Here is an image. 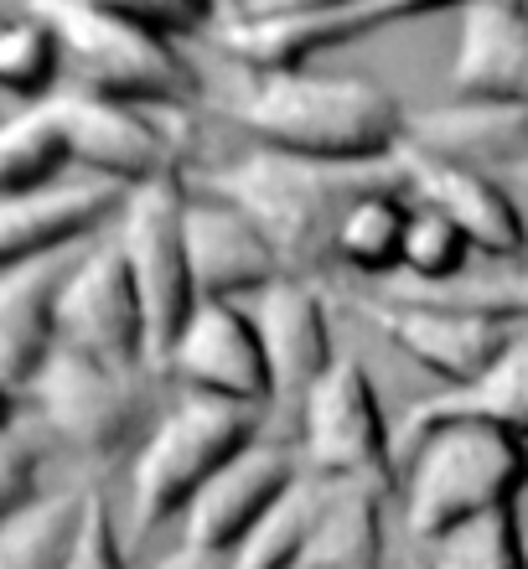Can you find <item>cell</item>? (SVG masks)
Returning a JSON list of instances; mask_svg holds the SVG:
<instances>
[{"instance_id":"1","label":"cell","mask_w":528,"mask_h":569,"mask_svg":"<svg viewBox=\"0 0 528 569\" xmlns=\"http://www.w3.org/2000/svg\"><path fill=\"white\" fill-rule=\"evenodd\" d=\"M249 146H270L327 166H389L409 136V114L378 78L362 73H239L218 99Z\"/></svg>"},{"instance_id":"2","label":"cell","mask_w":528,"mask_h":569,"mask_svg":"<svg viewBox=\"0 0 528 569\" xmlns=\"http://www.w3.org/2000/svg\"><path fill=\"white\" fill-rule=\"evenodd\" d=\"M62 42V89L99 93L140 109H187L197 73L181 58L187 37H202L208 6H89L62 0L42 6Z\"/></svg>"},{"instance_id":"3","label":"cell","mask_w":528,"mask_h":569,"mask_svg":"<svg viewBox=\"0 0 528 569\" xmlns=\"http://www.w3.org/2000/svg\"><path fill=\"white\" fill-rule=\"evenodd\" d=\"M378 177H389V166H327L270 146H243L187 181L197 192L233 202L270 239L290 280H317L332 264L337 212Z\"/></svg>"},{"instance_id":"4","label":"cell","mask_w":528,"mask_h":569,"mask_svg":"<svg viewBox=\"0 0 528 569\" xmlns=\"http://www.w3.org/2000/svg\"><path fill=\"white\" fill-rule=\"evenodd\" d=\"M399 456V508L415 543H430L446 528L467 523L487 508L518 502L528 487V440L498 425L451 420L409 435L393 446Z\"/></svg>"},{"instance_id":"5","label":"cell","mask_w":528,"mask_h":569,"mask_svg":"<svg viewBox=\"0 0 528 569\" xmlns=\"http://www.w3.org/2000/svg\"><path fill=\"white\" fill-rule=\"evenodd\" d=\"M259 440V409L223 405V399H202V393H177L136 456L124 461V497H120V523L130 543H146L167 523H181V512L202 492V481L239 456L243 446Z\"/></svg>"},{"instance_id":"6","label":"cell","mask_w":528,"mask_h":569,"mask_svg":"<svg viewBox=\"0 0 528 569\" xmlns=\"http://www.w3.org/2000/svg\"><path fill=\"white\" fill-rule=\"evenodd\" d=\"M348 306L393 352L436 373L446 389H461L487 373L502 358V347L528 327V296H482V284H471L467 296L378 290V296H348Z\"/></svg>"},{"instance_id":"7","label":"cell","mask_w":528,"mask_h":569,"mask_svg":"<svg viewBox=\"0 0 528 569\" xmlns=\"http://www.w3.org/2000/svg\"><path fill=\"white\" fill-rule=\"evenodd\" d=\"M156 383L161 373L151 368H104L58 347L27 393V420L42 430L47 446L104 471L130 461L156 425Z\"/></svg>"},{"instance_id":"8","label":"cell","mask_w":528,"mask_h":569,"mask_svg":"<svg viewBox=\"0 0 528 569\" xmlns=\"http://www.w3.org/2000/svg\"><path fill=\"white\" fill-rule=\"evenodd\" d=\"M440 6H383V0H352V6H327V0H233V6H208V37L239 73H296L311 68V58L337 52V47L368 42L373 31L436 16Z\"/></svg>"},{"instance_id":"9","label":"cell","mask_w":528,"mask_h":569,"mask_svg":"<svg viewBox=\"0 0 528 569\" xmlns=\"http://www.w3.org/2000/svg\"><path fill=\"white\" fill-rule=\"evenodd\" d=\"M296 456L311 481H368L378 492L399 487V456L393 435L378 409L373 378L362 358L337 352L321 383L296 409Z\"/></svg>"},{"instance_id":"10","label":"cell","mask_w":528,"mask_h":569,"mask_svg":"<svg viewBox=\"0 0 528 569\" xmlns=\"http://www.w3.org/2000/svg\"><path fill=\"white\" fill-rule=\"evenodd\" d=\"M181 212H187V171L156 177L146 187L124 192V208L109 228L120 243L124 270L146 311V342H151V368L161 373L177 331L197 306L192 270H187V239H181Z\"/></svg>"},{"instance_id":"11","label":"cell","mask_w":528,"mask_h":569,"mask_svg":"<svg viewBox=\"0 0 528 569\" xmlns=\"http://www.w3.org/2000/svg\"><path fill=\"white\" fill-rule=\"evenodd\" d=\"M52 114L68 140V161L78 177L109 181V187H146L156 177L187 171L192 156V130L181 124L187 109H140L99 93L62 89L52 99Z\"/></svg>"},{"instance_id":"12","label":"cell","mask_w":528,"mask_h":569,"mask_svg":"<svg viewBox=\"0 0 528 569\" xmlns=\"http://www.w3.org/2000/svg\"><path fill=\"white\" fill-rule=\"evenodd\" d=\"M58 347L89 362H104V368H151L146 311H140V296L124 270L120 243L109 233L93 239L89 249H78L73 270L62 280Z\"/></svg>"},{"instance_id":"13","label":"cell","mask_w":528,"mask_h":569,"mask_svg":"<svg viewBox=\"0 0 528 569\" xmlns=\"http://www.w3.org/2000/svg\"><path fill=\"white\" fill-rule=\"evenodd\" d=\"M389 171L409 202L440 212L477 254L498 259V264H528V228L518 212V197L487 177L482 166L451 161V156H436L420 146H399Z\"/></svg>"},{"instance_id":"14","label":"cell","mask_w":528,"mask_h":569,"mask_svg":"<svg viewBox=\"0 0 528 569\" xmlns=\"http://www.w3.org/2000/svg\"><path fill=\"white\" fill-rule=\"evenodd\" d=\"M161 378H171L181 393H202V399H223V405H275L270 362L259 347L255 316L239 300H197L161 362Z\"/></svg>"},{"instance_id":"15","label":"cell","mask_w":528,"mask_h":569,"mask_svg":"<svg viewBox=\"0 0 528 569\" xmlns=\"http://www.w3.org/2000/svg\"><path fill=\"white\" fill-rule=\"evenodd\" d=\"M301 477L306 471H301L296 446H280V440L243 446L187 502V512H181V543L208 549V555H228Z\"/></svg>"},{"instance_id":"16","label":"cell","mask_w":528,"mask_h":569,"mask_svg":"<svg viewBox=\"0 0 528 569\" xmlns=\"http://www.w3.org/2000/svg\"><path fill=\"white\" fill-rule=\"evenodd\" d=\"M124 208V192L93 177H68L47 192L0 202V274L42 264V259L89 249L104 239Z\"/></svg>"},{"instance_id":"17","label":"cell","mask_w":528,"mask_h":569,"mask_svg":"<svg viewBox=\"0 0 528 569\" xmlns=\"http://www.w3.org/2000/svg\"><path fill=\"white\" fill-rule=\"evenodd\" d=\"M181 239H187V270H192L197 300H255L259 290L286 280V264L270 249V239L233 202L197 192L192 181H187Z\"/></svg>"},{"instance_id":"18","label":"cell","mask_w":528,"mask_h":569,"mask_svg":"<svg viewBox=\"0 0 528 569\" xmlns=\"http://www.w3.org/2000/svg\"><path fill=\"white\" fill-rule=\"evenodd\" d=\"M446 83L461 104L528 109V6L518 0L461 6Z\"/></svg>"},{"instance_id":"19","label":"cell","mask_w":528,"mask_h":569,"mask_svg":"<svg viewBox=\"0 0 528 569\" xmlns=\"http://www.w3.org/2000/svg\"><path fill=\"white\" fill-rule=\"evenodd\" d=\"M259 347L270 362V389L275 405L301 409V399L321 383V373L337 362L332 327H327V300L311 280H275L249 300Z\"/></svg>"},{"instance_id":"20","label":"cell","mask_w":528,"mask_h":569,"mask_svg":"<svg viewBox=\"0 0 528 569\" xmlns=\"http://www.w3.org/2000/svg\"><path fill=\"white\" fill-rule=\"evenodd\" d=\"M73 259L78 249L0 274V383L21 393V405L58 352V296Z\"/></svg>"},{"instance_id":"21","label":"cell","mask_w":528,"mask_h":569,"mask_svg":"<svg viewBox=\"0 0 528 569\" xmlns=\"http://www.w3.org/2000/svg\"><path fill=\"white\" fill-rule=\"evenodd\" d=\"M451 420H477V425H498V430L528 440V327L518 331L514 342L502 347V358L477 373L461 389L430 393L420 405H409L405 425H399V440L430 430V425H451ZM393 440V446H399Z\"/></svg>"},{"instance_id":"22","label":"cell","mask_w":528,"mask_h":569,"mask_svg":"<svg viewBox=\"0 0 528 569\" xmlns=\"http://www.w3.org/2000/svg\"><path fill=\"white\" fill-rule=\"evenodd\" d=\"M405 146L436 150L451 161L467 166H518L528 156V109H508V104H461L446 99L436 109H420L409 120Z\"/></svg>"},{"instance_id":"23","label":"cell","mask_w":528,"mask_h":569,"mask_svg":"<svg viewBox=\"0 0 528 569\" xmlns=\"http://www.w3.org/2000/svg\"><path fill=\"white\" fill-rule=\"evenodd\" d=\"M383 497L368 481H321L311 539L301 565L317 569H383Z\"/></svg>"},{"instance_id":"24","label":"cell","mask_w":528,"mask_h":569,"mask_svg":"<svg viewBox=\"0 0 528 569\" xmlns=\"http://www.w3.org/2000/svg\"><path fill=\"white\" fill-rule=\"evenodd\" d=\"M409 223V197L393 187L389 177L368 181L348 208L337 212L332 228V259L358 274H389L399 270V243H405Z\"/></svg>"},{"instance_id":"25","label":"cell","mask_w":528,"mask_h":569,"mask_svg":"<svg viewBox=\"0 0 528 569\" xmlns=\"http://www.w3.org/2000/svg\"><path fill=\"white\" fill-rule=\"evenodd\" d=\"M68 83L62 42L42 6H6L0 11V93L16 99V109L47 104Z\"/></svg>"},{"instance_id":"26","label":"cell","mask_w":528,"mask_h":569,"mask_svg":"<svg viewBox=\"0 0 528 569\" xmlns=\"http://www.w3.org/2000/svg\"><path fill=\"white\" fill-rule=\"evenodd\" d=\"M68 177H73V161H68V140L52 114V99L31 109H6L0 114V202L47 192Z\"/></svg>"},{"instance_id":"27","label":"cell","mask_w":528,"mask_h":569,"mask_svg":"<svg viewBox=\"0 0 528 569\" xmlns=\"http://www.w3.org/2000/svg\"><path fill=\"white\" fill-rule=\"evenodd\" d=\"M83 508H89V481L37 497L21 518L0 528V569H62L83 528Z\"/></svg>"},{"instance_id":"28","label":"cell","mask_w":528,"mask_h":569,"mask_svg":"<svg viewBox=\"0 0 528 569\" xmlns=\"http://www.w3.org/2000/svg\"><path fill=\"white\" fill-rule=\"evenodd\" d=\"M420 569H524V512L518 502L487 508L467 523L420 543Z\"/></svg>"},{"instance_id":"29","label":"cell","mask_w":528,"mask_h":569,"mask_svg":"<svg viewBox=\"0 0 528 569\" xmlns=\"http://www.w3.org/2000/svg\"><path fill=\"white\" fill-rule=\"evenodd\" d=\"M321 481L301 477L233 549L223 555V569H301L306 539H311V518H317Z\"/></svg>"},{"instance_id":"30","label":"cell","mask_w":528,"mask_h":569,"mask_svg":"<svg viewBox=\"0 0 528 569\" xmlns=\"http://www.w3.org/2000/svg\"><path fill=\"white\" fill-rule=\"evenodd\" d=\"M471 243L456 233L440 212L409 202V223H405V243H399V270H409L415 284H446L461 280L467 270Z\"/></svg>"},{"instance_id":"31","label":"cell","mask_w":528,"mask_h":569,"mask_svg":"<svg viewBox=\"0 0 528 569\" xmlns=\"http://www.w3.org/2000/svg\"><path fill=\"white\" fill-rule=\"evenodd\" d=\"M47 440L42 430L31 420H21L11 435H0V528L11 523V518H21V512L37 502V497H47L52 487H47Z\"/></svg>"},{"instance_id":"32","label":"cell","mask_w":528,"mask_h":569,"mask_svg":"<svg viewBox=\"0 0 528 569\" xmlns=\"http://www.w3.org/2000/svg\"><path fill=\"white\" fill-rule=\"evenodd\" d=\"M124 523L114 497L89 481V508H83V528H78V543L62 569H130V549H124Z\"/></svg>"},{"instance_id":"33","label":"cell","mask_w":528,"mask_h":569,"mask_svg":"<svg viewBox=\"0 0 528 569\" xmlns=\"http://www.w3.org/2000/svg\"><path fill=\"white\" fill-rule=\"evenodd\" d=\"M151 569H223V555H208V549H192V543L177 539Z\"/></svg>"},{"instance_id":"34","label":"cell","mask_w":528,"mask_h":569,"mask_svg":"<svg viewBox=\"0 0 528 569\" xmlns=\"http://www.w3.org/2000/svg\"><path fill=\"white\" fill-rule=\"evenodd\" d=\"M514 177H518V212H524V228H528V156L514 166Z\"/></svg>"},{"instance_id":"35","label":"cell","mask_w":528,"mask_h":569,"mask_svg":"<svg viewBox=\"0 0 528 569\" xmlns=\"http://www.w3.org/2000/svg\"><path fill=\"white\" fill-rule=\"evenodd\" d=\"M524 569H528V518H524Z\"/></svg>"},{"instance_id":"36","label":"cell","mask_w":528,"mask_h":569,"mask_svg":"<svg viewBox=\"0 0 528 569\" xmlns=\"http://www.w3.org/2000/svg\"><path fill=\"white\" fill-rule=\"evenodd\" d=\"M301 569H317V565H301Z\"/></svg>"},{"instance_id":"37","label":"cell","mask_w":528,"mask_h":569,"mask_svg":"<svg viewBox=\"0 0 528 569\" xmlns=\"http://www.w3.org/2000/svg\"><path fill=\"white\" fill-rule=\"evenodd\" d=\"M0 11H6V6H0Z\"/></svg>"}]
</instances>
